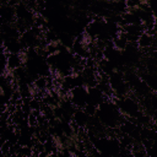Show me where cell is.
Returning <instances> with one entry per match:
<instances>
[{
  "label": "cell",
  "mask_w": 157,
  "mask_h": 157,
  "mask_svg": "<svg viewBox=\"0 0 157 157\" xmlns=\"http://www.w3.org/2000/svg\"><path fill=\"white\" fill-rule=\"evenodd\" d=\"M152 43H153V36L148 34L147 32H144L139 37V40H137L139 48H141V49H147V48L152 47Z\"/></svg>",
  "instance_id": "obj_1"
}]
</instances>
